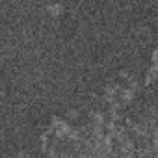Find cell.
<instances>
[{"instance_id":"obj_1","label":"cell","mask_w":158,"mask_h":158,"mask_svg":"<svg viewBox=\"0 0 158 158\" xmlns=\"http://www.w3.org/2000/svg\"><path fill=\"white\" fill-rule=\"evenodd\" d=\"M154 80H158V65L152 63V67L147 71V76H145V84H152Z\"/></svg>"},{"instance_id":"obj_2","label":"cell","mask_w":158,"mask_h":158,"mask_svg":"<svg viewBox=\"0 0 158 158\" xmlns=\"http://www.w3.org/2000/svg\"><path fill=\"white\" fill-rule=\"evenodd\" d=\"M47 11H48L50 15H61V13H63V6H61V4H48V6H47Z\"/></svg>"},{"instance_id":"obj_3","label":"cell","mask_w":158,"mask_h":158,"mask_svg":"<svg viewBox=\"0 0 158 158\" xmlns=\"http://www.w3.org/2000/svg\"><path fill=\"white\" fill-rule=\"evenodd\" d=\"M151 58H152V63H154V65H158V47L152 50V56H151Z\"/></svg>"}]
</instances>
